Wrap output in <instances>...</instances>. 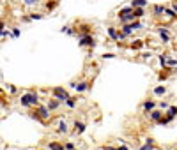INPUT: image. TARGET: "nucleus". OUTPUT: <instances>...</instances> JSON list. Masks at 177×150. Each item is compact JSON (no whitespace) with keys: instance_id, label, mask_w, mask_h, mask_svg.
I'll use <instances>...</instances> for the list:
<instances>
[{"instance_id":"nucleus-6","label":"nucleus","mask_w":177,"mask_h":150,"mask_svg":"<svg viewBox=\"0 0 177 150\" xmlns=\"http://www.w3.org/2000/svg\"><path fill=\"white\" fill-rule=\"evenodd\" d=\"M36 115H37V118L41 120V122H46V120L50 118V110H48V106L44 104H37L36 106Z\"/></svg>"},{"instance_id":"nucleus-28","label":"nucleus","mask_w":177,"mask_h":150,"mask_svg":"<svg viewBox=\"0 0 177 150\" xmlns=\"http://www.w3.org/2000/svg\"><path fill=\"white\" fill-rule=\"evenodd\" d=\"M167 67H170V69L177 67V58H172V57H168V60H167Z\"/></svg>"},{"instance_id":"nucleus-27","label":"nucleus","mask_w":177,"mask_h":150,"mask_svg":"<svg viewBox=\"0 0 177 150\" xmlns=\"http://www.w3.org/2000/svg\"><path fill=\"white\" fill-rule=\"evenodd\" d=\"M152 148H154V143H152V140H147L145 145H142V147H140V150H152Z\"/></svg>"},{"instance_id":"nucleus-29","label":"nucleus","mask_w":177,"mask_h":150,"mask_svg":"<svg viewBox=\"0 0 177 150\" xmlns=\"http://www.w3.org/2000/svg\"><path fill=\"white\" fill-rule=\"evenodd\" d=\"M44 18V14H41V12H32L30 14V20H43Z\"/></svg>"},{"instance_id":"nucleus-5","label":"nucleus","mask_w":177,"mask_h":150,"mask_svg":"<svg viewBox=\"0 0 177 150\" xmlns=\"http://www.w3.org/2000/svg\"><path fill=\"white\" fill-rule=\"evenodd\" d=\"M52 95L55 97V99H59L60 102H66V101L71 97L69 92L64 88V87H55V88H52Z\"/></svg>"},{"instance_id":"nucleus-19","label":"nucleus","mask_w":177,"mask_h":150,"mask_svg":"<svg viewBox=\"0 0 177 150\" xmlns=\"http://www.w3.org/2000/svg\"><path fill=\"white\" fill-rule=\"evenodd\" d=\"M60 32H62V34H67V35H76V28H73L71 25H66V27H62V28H60Z\"/></svg>"},{"instance_id":"nucleus-31","label":"nucleus","mask_w":177,"mask_h":150,"mask_svg":"<svg viewBox=\"0 0 177 150\" xmlns=\"http://www.w3.org/2000/svg\"><path fill=\"white\" fill-rule=\"evenodd\" d=\"M64 148H66V150H76V147H74V143H71V141H67V143L64 145Z\"/></svg>"},{"instance_id":"nucleus-23","label":"nucleus","mask_w":177,"mask_h":150,"mask_svg":"<svg viewBox=\"0 0 177 150\" xmlns=\"http://www.w3.org/2000/svg\"><path fill=\"white\" fill-rule=\"evenodd\" d=\"M158 60H159V65L165 69L167 67V60H168V55L167 53H161V55H158Z\"/></svg>"},{"instance_id":"nucleus-34","label":"nucleus","mask_w":177,"mask_h":150,"mask_svg":"<svg viewBox=\"0 0 177 150\" xmlns=\"http://www.w3.org/2000/svg\"><path fill=\"white\" fill-rule=\"evenodd\" d=\"M103 58H115V55H114V53H104Z\"/></svg>"},{"instance_id":"nucleus-16","label":"nucleus","mask_w":177,"mask_h":150,"mask_svg":"<svg viewBox=\"0 0 177 150\" xmlns=\"http://www.w3.org/2000/svg\"><path fill=\"white\" fill-rule=\"evenodd\" d=\"M133 16H135V20H142L145 16V7H135L133 9Z\"/></svg>"},{"instance_id":"nucleus-11","label":"nucleus","mask_w":177,"mask_h":150,"mask_svg":"<svg viewBox=\"0 0 177 150\" xmlns=\"http://www.w3.org/2000/svg\"><path fill=\"white\" fill-rule=\"evenodd\" d=\"M60 101L59 99H55V97H52V99H48V102H46V106H48V110L50 111H55V110H59L60 108Z\"/></svg>"},{"instance_id":"nucleus-37","label":"nucleus","mask_w":177,"mask_h":150,"mask_svg":"<svg viewBox=\"0 0 177 150\" xmlns=\"http://www.w3.org/2000/svg\"><path fill=\"white\" fill-rule=\"evenodd\" d=\"M0 30H4V21L0 20Z\"/></svg>"},{"instance_id":"nucleus-8","label":"nucleus","mask_w":177,"mask_h":150,"mask_svg":"<svg viewBox=\"0 0 177 150\" xmlns=\"http://www.w3.org/2000/svg\"><path fill=\"white\" fill-rule=\"evenodd\" d=\"M78 94H82V92H87V90L90 88V81H87V80H82V81H78V83H73L71 85Z\"/></svg>"},{"instance_id":"nucleus-26","label":"nucleus","mask_w":177,"mask_h":150,"mask_svg":"<svg viewBox=\"0 0 177 150\" xmlns=\"http://www.w3.org/2000/svg\"><path fill=\"white\" fill-rule=\"evenodd\" d=\"M165 14H168V18H172V20L177 18V12L172 9V7H165Z\"/></svg>"},{"instance_id":"nucleus-30","label":"nucleus","mask_w":177,"mask_h":150,"mask_svg":"<svg viewBox=\"0 0 177 150\" xmlns=\"http://www.w3.org/2000/svg\"><path fill=\"white\" fill-rule=\"evenodd\" d=\"M21 2H23L25 5H37L41 0H21Z\"/></svg>"},{"instance_id":"nucleus-1","label":"nucleus","mask_w":177,"mask_h":150,"mask_svg":"<svg viewBox=\"0 0 177 150\" xmlns=\"http://www.w3.org/2000/svg\"><path fill=\"white\" fill-rule=\"evenodd\" d=\"M20 104L23 108H32V106H37L39 104V97H37V92H27L20 97Z\"/></svg>"},{"instance_id":"nucleus-22","label":"nucleus","mask_w":177,"mask_h":150,"mask_svg":"<svg viewBox=\"0 0 177 150\" xmlns=\"http://www.w3.org/2000/svg\"><path fill=\"white\" fill-rule=\"evenodd\" d=\"M64 104H66L69 110H73V108H76V104H78V99H76V97H69V99L66 101Z\"/></svg>"},{"instance_id":"nucleus-24","label":"nucleus","mask_w":177,"mask_h":150,"mask_svg":"<svg viewBox=\"0 0 177 150\" xmlns=\"http://www.w3.org/2000/svg\"><path fill=\"white\" fill-rule=\"evenodd\" d=\"M131 48H133V50H142V48H144V41L142 39H135L133 42H131Z\"/></svg>"},{"instance_id":"nucleus-25","label":"nucleus","mask_w":177,"mask_h":150,"mask_svg":"<svg viewBox=\"0 0 177 150\" xmlns=\"http://www.w3.org/2000/svg\"><path fill=\"white\" fill-rule=\"evenodd\" d=\"M165 115H168V117H172V118H175L177 117V106H170L167 111H165Z\"/></svg>"},{"instance_id":"nucleus-18","label":"nucleus","mask_w":177,"mask_h":150,"mask_svg":"<svg viewBox=\"0 0 177 150\" xmlns=\"http://www.w3.org/2000/svg\"><path fill=\"white\" fill-rule=\"evenodd\" d=\"M147 4H149L147 0H131V4H129V5L135 9V7H147Z\"/></svg>"},{"instance_id":"nucleus-36","label":"nucleus","mask_w":177,"mask_h":150,"mask_svg":"<svg viewBox=\"0 0 177 150\" xmlns=\"http://www.w3.org/2000/svg\"><path fill=\"white\" fill-rule=\"evenodd\" d=\"M117 150H128V147H126V145H121V147H119Z\"/></svg>"},{"instance_id":"nucleus-20","label":"nucleus","mask_w":177,"mask_h":150,"mask_svg":"<svg viewBox=\"0 0 177 150\" xmlns=\"http://www.w3.org/2000/svg\"><path fill=\"white\" fill-rule=\"evenodd\" d=\"M165 94H167V87L165 85H158L156 88H154V95H158V97H161Z\"/></svg>"},{"instance_id":"nucleus-7","label":"nucleus","mask_w":177,"mask_h":150,"mask_svg":"<svg viewBox=\"0 0 177 150\" xmlns=\"http://www.w3.org/2000/svg\"><path fill=\"white\" fill-rule=\"evenodd\" d=\"M85 129H87V124H85V122H82V120H74V124H73V134L82 136V134L85 132Z\"/></svg>"},{"instance_id":"nucleus-14","label":"nucleus","mask_w":177,"mask_h":150,"mask_svg":"<svg viewBox=\"0 0 177 150\" xmlns=\"http://www.w3.org/2000/svg\"><path fill=\"white\" fill-rule=\"evenodd\" d=\"M57 132H59V134H67V132H69V125H67V122H66V120H60V122H59Z\"/></svg>"},{"instance_id":"nucleus-10","label":"nucleus","mask_w":177,"mask_h":150,"mask_svg":"<svg viewBox=\"0 0 177 150\" xmlns=\"http://www.w3.org/2000/svg\"><path fill=\"white\" fill-rule=\"evenodd\" d=\"M106 34H108V37L112 41H119V34H121V30L114 27V25H110V27H106Z\"/></svg>"},{"instance_id":"nucleus-9","label":"nucleus","mask_w":177,"mask_h":150,"mask_svg":"<svg viewBox=\"0 0 177 150\" xmlns=\"http://www.w3.org/2000/svg\"><path fill=\"white\" fill-rule=\"evenodd\" d=\"M156 32H158V35L161 37V41L167 44V42H170V39H172V35H170V30L167 28V27H158L156 28Z\"/></svg>"},{"instance_id":"nucleus-12","label":"nucleus","mask_w":177,"mask_h":150,"mask_svg":"<svg viewBox=\"0 0 177 150\" xmlns=\"http://www.w3.org/2000/svg\"><path fill=\"white\" fill-rule=\"evenodd\" d=\"M142 110H144V113H151L152 110H156V102H154V101H145V102H142Z\"/></svg>"},{"instance_id":"nucleus-3","label":"nucleus","mask_w":177,"mask_h":150,"mask_svg":"<svg viewBox=\"0 0 177 150\" xmlns=\"http://www.w3.org/2000/svg\"><path fill=\"white\" fill-rule=\"evenodd\" d=\"M78 46L80 48H90V50H94L96 48L94 35H78Z\"/></svg>"},{"instance_id":"nucleus-32","label":"nucleus","mask_w":177,"mask_h":150,"mask_svg":"<svg viewBox=\"0 0 177 150\" xmlns=\"http://www.w3.org/2000/svg\"><path fill=\"white\" fill-rule=\"evenodd\" d=\"M20 28H18V27H14V28H12V32H11V35H12V37H20Z\"/></svg>"},{"instance_id":"nucleus-21","label":"nucleus","mask_w":177,"mask_h":150,"mask_svg":"<svg viewBox=\"0 0 177 150\" xmlns=\"http://www.w3.org/2000/svg\"><path fill=\"white\" fill-rule=\"evenodd\" d=\"M48 148L50 150H66L64 148L62 143H59V141H52V143H48Z\"/></svg>"},{"instance_id":"nucleus-33","label":"nucleus","mask_w":177,"mask_h":150,"mask_svg":"<svg viewBox=\"0 0 177 150\" xmlns=\"http://www.w3.org/2000/svg\"><path fill=\"white\" fill-rule=\"evenodd\" d=\"M168 108H170V104H168V102H165V101H161V102H159V110H165V111H167Z\"/></svg>"},{"instance_id":"nucleus-35","label":"nucleus","mask_w":177,"mask_h":150,"mask_svg":"<svg viewBox=\"0 0 177 150\" xmlns=\"http://www.w3.org/2000/svg\"><path fill=\"white\" fill-rule=\"evenodd\" d=\"M170 7H172V9L177 12V0H174V2H172V5H170Z\"/></svg>"},{"instance_id":"nucleus-13","label":"nucleus","mask_w":177,"mask_h":150,"mask_svg":"<svg viewBox=\"0 0 177 150\" xmlns=\"http://www.w3.org/2000/svg\"><path fill=\"white\" fill-rule=\"evenodd\" d=\"M163 115H165V113H163V110H152V111H151V115H149V118L156 124L158 120L163 118Z\"/></svg>"},{"instance_id":"nucleus-4","label":"nucleus","mask_w":177,"mask_h":150,"mask_svg":"<svg viewBox=\"0 0 177 150\" xmlns=\"http://www.w3.org/2000/svg\"><path fill=\"white\" fill-rule=\"evenodd\" d=\"M92 25L90 23H85V21H78L76 25V37L78 35H92Z\"/></svg>"},{"instance_id":"nucleus-17","label":"nucleus","mask_w":177,"mask_h":150,"mask_svg":"<svg viewBox=\"0 0 177 150\" xmlns=\"http://www.w3.org/2000/svg\"><path fill=\"white\" fill-rule=\"evenodd\" d=\"M133 12V7L129 5V7H122V9H119V14H117V18H124L128 14H131Z\"/></svg>"},{"instance_id":"nucleus-15","label":"nucleus","mask_w":177,"mask_h":150,"mask_svg":"<svg viewBox=\"0 0 177 150\" xmlns=\"http://www.w3.org/2000/svg\"><path fill=\"white\" fill-rule=\"evenodd\" d=\"M165 7H167V5H161V4L152 5V14H154V16H161V14H165Z\"/></svg>"},{"instance_id":"nucleus-2","label":"nucleus","mask_w":177,"mask_h":150,"mask_svg":"<svg viewBox=\"0 0 177 150\" xmlns=\"http://www.w3.org/2000/svg\"><path fill=\"white\" fill-rule=\"evenodd\" d=\"M144 28V23L140 20H135V21H131V23H126V25H121V32H124L126 35L129 37V35H133V32H136V30H142Z\"/></svg>"}]
</instances>
